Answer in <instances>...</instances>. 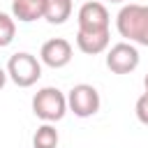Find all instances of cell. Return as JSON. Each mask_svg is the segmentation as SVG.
I'll list each match as a JSON object with an SVG mask.
<instances>
[{
  "label": "cell",
  "mask_w": 148,
  "mask_h": 148,
  "mask_svg": "<svg viewBox=\"0 0 148 148\" xmlns=\"http://www.w3.org/2000/svg\"><path fill=\"white\" fill-rule=\"evenodd\" d=\"M116 28L120 37L148 46V5H125L116 16Z\"/></svg>",
  "instance_id": "1"
},
{
  "label": "cell",
  "mask_w": 148,
  "mask_h": 148,
  "mask_svg": "<svg viewBox=\"0 0 148 148\" xmlns=\"http://www.w3.org/2000/svg\"><path fill=\"white\" fill-rule=\"evenodd\" d=\"M65 111H67V97L58 88L46 86V88L35 92V97H32V113L37 118H42L44 123L60 120L65 116Z\"/></svg>",
  "instance_id": "2"
},
{
  "label": "cell",
  "mask_w": 148,
  "mask_h": 148,
  "mask_svg": "<svg viewBox=\"0 0 148 148\" xmlns=\"http://www.w3.org/2000/svg\"><path fill=\"white\" fill-rule=\"evenodd\" d=\"M7 74L9 79L18 86V88H30L32 83H37V79L42 76V65L32 53H14L7 62Z\"/></svg>",
  "instance_id": "3"
},
{
  "label": "cell",
  "mask_w": 148,
  "mask_h": 148,
  "mask_svg": "<svg viewBox=\"0 0 148 148\" xmlns=\"http://www.w3.org/2000/svg\"><path fill=\"white\" fill-rule=\"evenodd\" d=\"M67 109L79 118H90L99 111V92L90 83H76L67 95Z\"/></svg>",
  "instance_id": "4"
},
{
  "label": "cell",
  "mask_w": 148,
  "mask_h": 148,
  "mask_svg": "<svg viewBox=\"0 0 148 148\" xmlns=\"http://www.w3.org/2000/svg\"><path fill=\"white\" fill-rule=\"evenodd\" d=\"M106 67L113 74H130L139 67V51L130 42H118L106 53Z\"/></svg>",
  "instance_id": "5"
},
{
  "label": "cell",
  "mask_w": 148,
  "mask_h": 148,
  "mask_svg": "<svg viewBox=\"0 0 148 148\" xmlns=\"http://www.w3.org/2000/svg\"><path fill=\"white\" fill-rule=\"evenodd\" d=\"M76 21H79V30H83V32H102V30H109V12L97 0L83 2L81 9H79V14H76Z\"/></svg>",
  "instance_id": "6"
},
{
  "label": "cell",
  "mask_w": 148,
  "mask_h": 148,
  "mask_svg": "<svg viewBox=\"0 0 148 148\" xmlns=\"http://www.w3.org/2000/svg\"><path fill=\"white\" fill-rule=\"evenodd\" d=\"M39 58H42L44 65H49L53 69H60L72 60V44L67 39H62V37H53V39L42 44Z\"/></svg>",
  "instance_id": "7"
},
{
  "label": "cell",
  "mask_w": 148,
  "mask_h": 148,
  "mask_svg": "<svg viewBox=\"0 0 148 148\" xmlns=\"http://www.w3.org/2000/svg\"><path fill=\"white\" fill-rule=\"evenodd\" d=\"M46 5L49 0H12V14L14 18L30 23L46 16Z\"/></svg>",
  "instance_id": "8"
},
{
  "label": "cell",
  "mask_w": 148,
  "mask_h": 148,
  "mask_svg": "<svg viewBox=\"0 0 148 148\" xmlns=\"http://www.w3.org/2000/svg\"><path fill=\"white\" fill-rule=\"evenodd\" d=\"M109 42H111L109 30H102V32H83V30H79L76 32V46H79V51H83L88 56H97V53L106 51Z\"/></svg>",
  "instance_id": "9"
},
{
  "label": "cell",
  "mask_w": 148,
  "mask_h": 148,
  "mask_svg": "<svg viewBox=\"0 0 148 148\" xmlns=\"http://www.w3.org/2000/svg\"><path fill=\"white\" fill-rule=\"evenodd\" d=\"M72 16V0H49L46 5V21L51 25H60Z\"/></svg>",
  "instance_id": "10"
},
{
  "label": "cell",
  "mask_w": 148,
  "mask_h": 148,
  "mask_svg": "<svg viewBox=\"0 0 148 148\" xmlns=\"http://www.w3.org/2000/svg\"><path fill=\"white\" fill-rule=\"evenodd\" d=\"M32 148H58V130L51 123H44L42 127H37L32 136Z\"/></svg>",
  "instance_id": "11"
},
{
  "label": "cell",
  "mask_w": 148,
  "mask_h": 148,
  "mask_svg": "<svg viewBox=\"0 0 148 148\" xmlns=\"http://www.w3.org/2000/svg\"><path fill=\"white\" fill-rule=\"evenodd\" d=\"M14 35H16V23L9 14L0 12V49L2 46H9L14 42Z\"/></svg>",
  "instance_id": "12"
},
{
  "label": "cell",
  "mask_w": 148,
  "mask_h": 148,
  "mask_svg": "<svg viewBox=\"0 0 148 148\" xmlns=\"http://www.w3.org/2000/svg\"><path fill=\"white\" fill-rule=\"evenodd\" d=\"M134 111H136V118H139L143 125H148V92H143V95L136 99Z\"/></svg>",
  "instance_id": "13"
},
{
  "label": "cell",
  "mask_w": 148,
  "mask_h": 148,
  "mask_svg": "<svg viewBox=\"0 0 148 148\" xmlns=\"http://www.w3.org/2000/svg\"><path fill=\"white\" fill-rule=\"evenodd\" d=\"M7 76H9V74H7V72H5L2 67H0V90L5 88V83H7Z\"/></svg>",
  "instance_id": "14"
},
{
  "label": "cell",
  "mask_w": 148,
  "mask_h": 148,
  "mask_svg": "<svg viewBox=\"0 0 148 148\" xmlns=\"http://www.w3.org/2000/svg\"><path fill=\"white\" fill-rule=\"evenodd\" d=\"M143 86H146V92H148V74H146V79H143Z\"/></svg>",
  "instance_id": "15"
},
{
  "label": "cell",
  "mask_w": 148,
  "mask_h": 148,
  "mask_svg": "<svg viewBox=\"0 0 148 148\" xmlns=\"http://www.w3.org/2000/svg\"><path fill=\"white\" fill-rule=\"evenodd\" d=\"M111 2H123V0H111Z\"/></svg>",
  "instance_id": "16"
}]
</instances>
